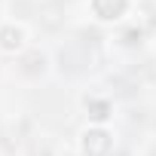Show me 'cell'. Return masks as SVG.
<instances>
[{
  "label": "cell",
  "mask_w": 156,
  "mask_h": 156,
  "mask_svg": "<svg viewBox=\"0 0 156 156\" xmlns=\"http://www.w3.org/2000/svg\"><path fill=\"white\" fill-rule=\"evenodd\" d=\"M76 150H80V156H110L113 153V132L107 126H89L80 132Z\"/></svg>",
  "instance_id": "1"
},
{
  "label": "cell",
  "mask_w": 156,
  "mask_h": 156,
  "mask_svg": "<svg viewBox=\"0 0 156 156\" xmlns=\"http://www.w3.org/2000/svg\"><path fill=\"white\" fill-rule=\"evenodd\" d=\"M89 12L101 25H116L132 12V0H89Z\"/></svg>",
  "instance_id": "2"
},
{
  "label": "cell",
  "mask_w": 156,
  "mask_h": 156,
  "mask_svg": "<svg viewBox=\"0 0 156 156\" xmlns=\"http://www.w3.org/2000/svg\"><path fill=\"white\" fill-rule=\"evenodd\" d=\"M28 28L22 22H3L0 25V52H6V55H22L28 49Z\"/></svg>",
  "instance_id": "3"
},
{
  "label": "cell",
  "mask_w": 156,
  "mask_h": 156,
  "mask_svg": "<svg viewBox=\"0 0 156 156\" xmlns=\"http://www.w3.org/2000/svg\"><path fill=\"white\" fill-rule=\"evenodd\" d=\"M83 107H86V116L92 119V126H107L110 116H113V101H107V98H101V95L83 98Z\"/></svg>",
  "instance_id": "4"
},
{
  "label": "cell",
  "mask_w": 156,
  "mask_h": 156,
  "mask_svg": "<svg viewBox=\"0 0 156 156\" xmlns=\"http://www.w3.org/2000/svg\"><path fill=\"white\" fill-rule=\"evenodd\" d=\"M43 67H46V55L43 52H31V55H25V73H43Z\"/></svg>",
  "instance_id": "5"
},
{
  "label": "cell",
  "mask_w": 156,
  "mask_h": 156,
  "mask_svg": "<svg viewBox=\"0 0 156 156\" xmlns=\"http://www.w3.org/2000/svg\"><path fill=\"white\" fill-rule=\"evenodd\" d=\"M129 46H135V43H141L144 40V28H132V31H126V37H122Z\"/></svg>",
  "instance_id": "6"
}]
</instances>
